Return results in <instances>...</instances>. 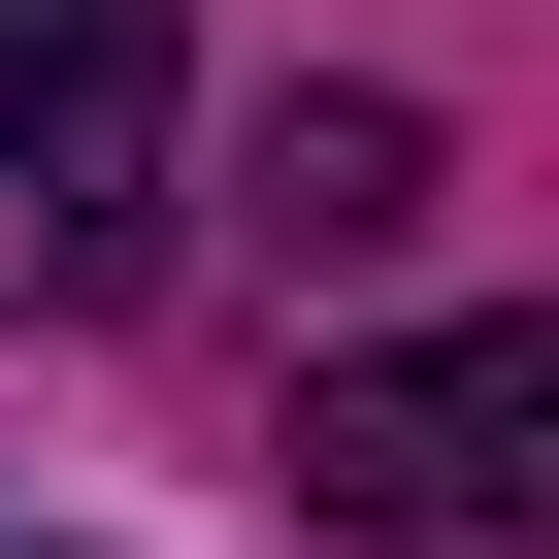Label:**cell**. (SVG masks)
Listing matches in <instances>:
<instances>
[{
    "label": "cell",
    "instance_id": "obj_1",
    "mask_svg": "<svg viewBox=\"0 0 559 559\" xmlns=\"http://www.w3.org/2000/svg\"><path fill=\"white\" fill-rule=\"evenodd\" d=\"M165 263V0H0V330H99Z\"/></svg>",
    "mask_w": 559,
    "mask_h": 559
},
{
    "label": "cell",
    "instance_id": "obj_2",
    "mask_svg": "<svg viewBox=\"0 0 559 559\" xmlns=\"http://www.w3.org/2000/svg\"><path fill=\"white\" fill-rule=\"evenodd\" d=\"M297 493H330V526H395V559L526 526V493H559V330H395V362H297Z\"/></svg>",
    "mask_w": 559,
    "mask_h": 559
},
{
    "label": "cell",
    "instance_id": "obj_3",
    "mask_svg": "<svg viewBox=\"0 0 559 559\" xmlns=\"http://www.w3.org/2000/svg\"><path fill=\"white\" fill-rule=\"evenodd\" d=\"M263 230H297V263H395V230H428V99H362V67L263 99Z\"/></svg>",
    "mask_w": 559,
    "mask_h": 559
}]
</instances>
